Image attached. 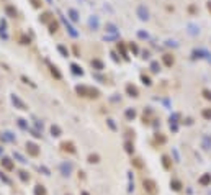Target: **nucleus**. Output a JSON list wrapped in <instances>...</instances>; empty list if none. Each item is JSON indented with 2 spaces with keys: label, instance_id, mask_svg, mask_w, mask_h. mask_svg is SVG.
I'll list each match as a JSON object with an SVG mask.
<instances>
[{
  "label": "nucleus",
  "instance_id": "obj_1",
  "mask_svg": "<svg viewBox=\"0 0 211 195\" xmlns=\"http://www.w3.org/2000/svg\"><path fill=\"white\" fill-rule=\"evenodd\" d=\"M191 56H193L195 59L198 57V59H208V61H211V54L206 49H193Z\"/></svg>",
  "mask_w": 211,
  "mask_h": 195
},
{
  "label": "nucleus",
  "instance_id": "obj_2",
  "mask_svg": "<svg viewBox=\"0 0 211 195\" xmlns=\"http://www.w3.org/2000/svg\"><path fill=\"white\" fill-rule=\"evenodd\" d=\"M136 13H137V16H139L142 21L149 20V10L146 8V5H139L137 7V10H136Z\"/></svg>",
  "mask_w": 211,
  "mask_h": 195
},
{
  "label": "nucleus",
  "instance_id": "obj_3",
  "mask_svg": "<svg viewBox=\"0 0 211 195\" xmlns=\"http://www.w3.org/2000/svg\"><path fill=\"white\" fill-rule=\"evenodd\" d=\"M162 62L165 67H172V66L175 64V56L170 54V53H165V54L162 56Z\"/></svg>",
  "mask_w": 211,
  "mask_h": 195
},
{
  "label": "nucleus",
  "instance_id": "obj_4",
  "mask_svg": "<svg viewBox=\"0 0 211 195\" xmlns=\"http://www.w3.org/2000/svg\"><path fill=\"white\" fill-rule=\"evenodd\" d=\"M49 72H51V75H52L54 79H57V80H61V79H62V74H61V72H59V69H57V66L51 64V62H49Z\"/></svg>",
  "mask_w": 211,
  "mask_h": 195
},
{
  "label": "nucleus",
  "instance_id": "obj_5",
  "mask_svg": "<svg viewBox=\"0 0 211 195\" xmlns=\"http://www.w3.org/2000/svg\"><path fill=\"white\" fill-rule=\"evenodd\" d=\"M88 90H90V87H87V85H77L76 87V92L80 97H88Z\"/></svg>",
  "mask_w": 211,
  "mask_h": 195
},
{
  "label": "nucleus",
  "instance_id": "obj_6",
  "mask_svg": "<svg viewBox=\"0 0 211 195\" xmlns=\"http://www.w3.org/2000/svg\"><path fill=\"white\" fill-rule=\"evenodd\" d=\"M90 64H92V67L97 69V70H103V69H105V64H103V61H101V59H92Z\"/></svg>",
  "mask_w": 211,
  "mask_h": 195
},
{
  "label": "nucleus",
  "instance_id": "obj_7",
  "mask_svg": "<svg viewBox=\"0 0 211 195\" xmlns=\"http://www.w3.org/2000/svg\"><path fill=\"white\" fill-rule=\"evenodd\" d=\"M126 92H128V95H129V97H137V95H139V90L136 89L133 84H128V85H126Z\"/></svg>",
  "mask_w": 211,
  "mask_h": 195
},
{
  "label": "nucleus",
  "instance_id": "obj_8",
  "mask_svg": "<svg viewBox=\"0 0 211 195\" xmlns=\"http://www.w3.org/2000/svg\"><path fill=\"white\" fill-rule=\"evenodd\" d=\"M116 48H118V51L121 53V56H123L126 61L129 59V56H128V51H126V44H125V43H118V44H116Z\"/></svg>",
  "mask_w": 211,
  "mask_h": 195
},
{
  "label": "nucleus",
  "instance_id": "obj_9",
  "mask_svg": "<svg viewBox=\"0 0 211 195\" xmlns=\"http://www.w3.org/2000/svg\"><path fill=\"white\" fill-rule=\"evenodd\" d=\"M5 13L10 16V18H15V16L18 15V12H16V8L13 5H7L5 7Z\"/></svg>",
  "mask_w": 211,
  "mask_h": 195
},
{
  "label": "nucleus",
  "instance_id": "obj_10",
  "mask_svg": "<svg viewBox=\"0 0 211 195\" xmlns=\"http://www.w3.org/2000/svg\"><path fill=\"white\" fill-rule=\"evenodd\" d=\"M57 30H59V21H57V20H51L49 21V33H51V35H54Z\"/></svg>",
  "mask_w": 211,
  "mask_h": 195
},
{
  "label": "nucleus",
  "instance_id": "obj_11",
  "mask_svg": "<svg viewBox=\"0 0 211 195\" xmlns=\"http://www.w3.org/2000/svg\"><path fill=\"white\" fill-rule=\"evenodd\" d=\"M18 41H20V44H23V46H28L31 43V38L28 35H20L18 36Z\"/></svg>",
  "mask_w": 211,
  "mask_h": 195
},
{
  "label": "nucleus",
  "instance_id": "obj_12",
  "mask_svg": "<svg viewBox=\"0 0 211 195\" xmlns=\"http://www.w3.org/2000/svg\"><path fill=\"white\" fill-rule=\"evenodd\" d=\"M51 20H52V15H51L49 12H44V13L39 16V21H41V23H49Z\"/></svg>",
  "mask_w": 211,
  "mask_h": 195
},
{
  "label": "nucleus",
  "instance_id": "obj_13",
  "mask_svg": "<svg viewBox=\"0 0 211 195\" xmlns=\"http://www.w3.org/2000/svg\"><path fill=\"white\" fill-rule=\"evenodd\" d=\"M151 70L154 72V74L161 72V64H159V61H152L151 62Z\"/></svg>",
  "mask_w": 211,
  "mask_h": 195
},
{
  "label": "nucleus",
  "instance_id": "obj_14",
  "mask_svg": "<svg viewBox=\"0 0 211 195\" xmlns=\"http://www.w3.org/2000/svg\"><path fill=\"white\" fill-rule=\"evenodd\" d=\"M70 69H72V72L77 75H84V70H82L80 66H77V64H70Z\"/></svg>",
  "mask_w": 211,
  "mask_h": 195
},
{
  "label": "nucleus",
  "instance_id": "obj_15",
  "mask_svg": "<svg viewBox=\"0 0 211 195\" xmlns=\"http://www.w3.org/2000/svg\"><path fill=\"white\" fill-rule=\"evenodd\" d=\"M188 33H190L191 36H196L198 33H200V28L196 25H188Z\"/></svg>",
  "mask_w": 211,
  "mask_h": 195
},
{
  "label": "nucleus",
  "instance_id": "obj_16",
  "mask_svg": "<svg viewBox=\"0 0 211 195\" xmlns=\"http://www.w3.org/2000/svg\"><path fill=\"white\" fill-rule=\"evenodd\" d=\"M69 15H70V20L72 21H79V13H77V10L69 8Z\"/></svg>",
  "mask_w": 211,
  "mask_h": 195
},
{
  "label": "nucleus",
  "instance_id": "obj_17",
  "mask_svg": "<svg viewBox=\"0 0 211 195\" xmlns=\"http://www.w3.org/2000/svg\"><path fill=\"white\" fill-rule=\"evenodd\" d=\"M141 80H142V84H144V85H152L151 77H149V75H146V74H141Z\"/></svg>",
  "mask_w": 211,
  "mask_h": 195
},
{
  "label": "nucleus",
  "instance_id": "obj_18",
  "mask_svg": "<svg viewBox=\"0 0 211 195\" xmlns=\"http://www.w3.org/2000/svg\"><path fill=\"white\" fill-rule=\"evenodd\" d=\"M88 97H90V99H98V97H100V92H98L97 89H92L90 87V90H88Z\"/></svg>",
  "mask_w": 211,
  "mask_h": 195
},
{
  "label": "nucleus",
  "instance_id": "obj_19",
  "mask_svg": "<svg viewBox=\"0 0 211 195\" xmlns=\"http://www.w3.org/2000/svg\"><path fill=\"white\" fill-rule=\"evenodd\" d=\"M12 100H13V103H16V105L20 107L21 110H25V105H23V102H21L20 99H18V97H16V95H13V97H12Z\"/></svg>",
  "mask_w": 211,
  "mask_h": 195
},
{
  "label": "nucleus",
  "instance_id": "obj_20",
  "mask_svg": "<svg viewBox=\"0 0 211 195\" xmlns=\"http://www.w3.org/2000/svg\"><path fill=\"white\" fill-rule=\"evenodd\" d=\"M201 95L205 97L206 100H211V90L210 89H203V90H201Z\"/></svg>",
  "mask_w": 211,
  "mask_h": 195
},
{
  "label": "nucleus",
  "instance_id": "obj_21",
  "mask_svg": "<svg viewBox=\"0 0 211 195\" xmlns=\"http://www.w3.org/2000/svg\"><path fill=\"white\" fill-rule=\"evenodd\" d=\"M88 23H90V26H92V28H93V30H97V28H98V18H97V16H95V18L92 16Z\"/></svg>",
  "mask_w": 211,
  "mask_h": 195
},
{
  "label": "nucleus",
  "instance_id": "obj_22",
  "mask_svg": "<svg viewBox=\"0 0 211 195\" xmlns=\"http://www.w3.org/2000/svg\"><path fill=\"white\" fill-rule=\"evenodd\" d=\"M129 51L133 53V54H137V53H139V48H137L136 43H129Z\"/></svg>",
  "mask_w": 211,
  "mask_h": 195
},
{
  "label": "nucleus",
  "instance_id": "obj_23",
  "mask_svg": "<svg viewBox=\"0 0 211 195\" xmlns=\"http://www.w3.org/2000/svg\"><path fill=\"white\" fill-rule=\"evenodd\" d=\"M31 5H33V8H41L43 7V0H31Z\"/></svg>",
  "mask_w": 211,
  "mask_h": 195
},
{
  "label": "nucleus",
  "instance_id": "obj_24",
  "mask_svg": "<svg viewBox=\"0 0 211 195\" xmlns=\"http://www.w3.org/2000/svg\"><path fill=\"white\" fill-rule=\"evenodd\" d=\"M57 49H59V53H61L62 56H64V57H67V56H69V51L65 49L64 46H57Z\"/></svg>",
  "mask_w": 211,
  "mask_h": 195
},
{
  "label": "nucleus",
  "instance_id": "obj_25",
  "mask_svg": "<svg viewBox=\"0 0 211 195\" xmlns=\"http://www.w3.org/2000/svg\"><path fill=\"white\" fill-rule=\"evenodd\" d=\"M93 77H95V79H98V80H101L103 84H106V77H103V75H100V74H93Z\"/></svg>",
  "mask_w": 211,
  "mask_h": 195
},
{
  "label": "nucleus",
  "instance_id": "obj_26",
  "mask_svg": "<svg viewBox=\"0 0 211 195\" xmlns=\"http://www.w3.org/2000/svg\"><path fill=\"white\" fill-rule=\"evenodd\" d=\"M188 12H190L191 15H195L196 12H198V8H196V7H195V5H190V7H188Z\"/></svg>",
  "mask_w": 211,
  "mask_h": 195
},
{
  "label": "nucleus",
  "instance_id": "obj_27",
  "mask_svg": "<svg viewBox=\"0 0 211 195\" xmlns=\"http://www.w3.org/2000/svg\"><path fill=\"white\" fill-rule=\"evenodd\" d=\"M203 116H205V118H211V108H206V110L203 112Z\"/></svg>",
  "mask_w": 211,
  "mask_h": 195
},
{
  "label": "nucleus",
  "instance_id": "obj_28",
  "mask_svg": "<svg viewBox=\"0 0 211 195\" xmlns=\"http://www.w3.org/2000/svg\"><path fill=\"white\" fill-rule=\"evenodd\" d=\"M137 35H139V38H142V40H147V38H149V35H147V33H144V31H139Z\"/></svg>",
  "mask_w": 211,
  "mask_h": 195
},
{
  "label": "nucleus",
  "instance_id": "obj_29",
  "mask_svg": "<svg viewBox=\"0 0 211 195\" xmlns=\"http://www.w3.org/2000/svg\"><path fill=\"white\" fill-rule=\"evenodd\" d=\"M126 115L129 116V118H134V115H136V113H134V110H128V113H126Z\"/></svg>",
  "mask_w": 211,
  "mask_h": 195
},
{
  "label": "nucleus",
  "instance_id": "obj_30",
  "mask_svg": "<svg viewBox=\"0 0 211 195\" xmlns=\"http://www.w3.org/2000/svg\"><path fill=\"white\" fill-rule=\"evenodd\" d=\"M21 80H23V82H26V84H31V80L28 79L26 75H23V77H21ZM31 85H33V84H31Z\"/></svg>",
  "mask_w": 211,
  "mask_h": 195
},
{
  "label": "nucleus",
  "instance_id": "obj_31",
  "mask_svg": "<svg viewBox=\"0 0 211 195\" xmlns=\"http://www.w3.org/2000/svg\"><path fill=\"white\" fill-rule=\"evenodd\" d=\"M141 57H142V59H147V57H149V51H144V53H142V56H141Z\"/></svg>",
  "mask_w": 211,
  "mask_h": 195
},
{
  "label": "nucleus",
  "instance_id": "obj_32",
  "mask_svg": "<svg viewBox=\"0 0 211 195\" xmlns=\"http://www.w3.org/2000/svg\"><path fill=\"white\" fill-rule=\"evenodd\" d=\"M74 53H76V56H77V57L80 56V54H79V48H77V46H74Z\"/></svg>",
  "mask_w": 211,
  "mask_h": 195
},
{
  "label": "nucleus",
  "instance_id": "obj_33",
  "mask_svg": "<svg viewBox=\"0 0 211 195\" xmlns=\"http://www.w3.org/2000/svg\"><path fill=\"white\" fill-rule=\"evenodd\" d=\"M206 7H208V12H210V13H211V0H210V2H208V3H206Z\"/></svg>",
  "mask_w": 211,
  "mask_h": 195
},
{
  "label": "nucleus",
  "instance_id": "obj_34",
  "mask_svg": "<svg viewBox=\"0 0 211 195\" xmlns=\"http://www.w3.org/2000/svg\"><path fill=\"white\" fill-rule=\"evenodd\" d=\"M48 3H52V0H48Z\"/></svg>",
  "mask_w": 211,
  "mask_h": 195
}]
</instances>
